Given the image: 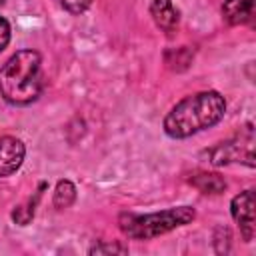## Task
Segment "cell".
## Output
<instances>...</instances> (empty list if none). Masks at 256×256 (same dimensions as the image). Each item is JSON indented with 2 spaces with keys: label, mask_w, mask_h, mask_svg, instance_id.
I'll list each match as a JSON object with an SVG mask.
<instances>
[{
  "label": "cell",
  "mask_w": 256,
  "mask_h": 256,
  "mask_svg": "<svg viewBox=\"0 0 256 256\" xmlns=\"http://www.w3.org/2000/svg\"><path fill=\"white\" fill-rule=\"evenodd\" d=\"M26 156V146L16 136H2L0 138V178L14 174Z\"/></svg>",
  "instance_id": "6"
},
{
  "label": "cell",
  "mask_w": 256,
  "mask_h": 256,
  "mask_svg": "<svg viewBox=\"0 0 256 256\" xmlns=\"http://www.w3.org/2000/svg\"><path fill=\"white\" fill-rule=\"evenodd\" d=\"M230 214L240 228L244 242H252L256 232V216H254V190H244L236 194L230 202Z\"/></svg>",
  "instance_id": "5"
},
{
  "label": "cell",
  "mask_w": 256,
  "mask_h": 256,
  "mask_svg": "<svg viewBox=\"0 0 256 256\" xmlns=\"http://www.w3.org/2000/svg\"><path fill=\"white\" fill-rule=\"evenodd\" d=\"M74 200H76V186L70 180H58V184L54 188V198H52L54 206L58 210H64V208L72 206Z\"/></svg>",
  "instance_id": "10"
},
{
  "label": "cell",
  "mask_w": 256,
  "mask_h": 256,
  "mask_svg": "<svg viewBox=\"0 0 256 256\" xmlns=\"http://www.w3.org/2000/svg\"><path fill=\"white\" fill-rule=\"evenodd\" d=\"M194 218H196V212L192 206H176V208H166V210L148 212V214L124 212L118 218V226L122 234L132 240H150L166 232H172L180 226H186Z\"/></svg>",
  "instance_id": "3"
},
{
  "label": "cell",
  "mask_w": 256,
  "mask_h": 256,
  "mask_svg": "<svg viewBox=\"0 0 256 256\" xmlns=\"http://www.w3.org/2000/svg\"><path fill=\"white\" fill-rule=\"evenodd\" d=\"M226 114V100L216 90H202L184 96L164 116V132L170 138L182 140L216 126Z\"/></svg>",
  "instance_id": "1"
},
{
  "label": "cell",
  "mask_w": 256,
  "mask_h": 256,
  "mask_svg": "<svg viewBox=\"0 0 256 256\" xmlns=\"http://www.w3.org/2000/svg\"><path fill=\"white\" fill-rule=\"evenodd\" d=\"M60 2V6L64 8V10H68L70 14H82V12H86L88 8H90V4H92V0H58Z\"/></svg>",
  "instance_id": "13"
},
{
  "label": "cell",
  "mask_w": 256,
  "mask_h": 256,
  "mask_svg": "<svg viewBox=\"0 0 256 256\" xmlns=\"http://www.w3.org/2000/svg\"><path fill=\"white\" fill-rule=\"evenodd\" d=\"M208 158H210V164H214V166L246 164L248 168H254V164H256L254 162V126L248 122L232 138L210 148Z\"/></svg>",
  "instance_id": "4"
},
{
  "label": "cell",
  "mask_w": 256,
  "mask_h": 256,
  "mask_svg": "<svg viewBox=\"0 0 256 256\" xmlns=\"http://www.w3.org/2000/svg\"><path fill=\"white\" fill-rule=\"evenodd\" d=\"M188 182L204 194H220L226 190V180L216 172H194Z\"/></svg>",
  "instance_id": "9"
},
{
  "label": "cell",
  "mask_w": 256,
  "mask_h": 256,
  "mask_svg": "<svg viewBox=\"0 0 256 256\" xmlns=\"http://www.w3.org/2000/svg\"><path fill=\"white\" fill-rule=\"evenodd\" d=\"M90 254H128V246L120 242H100L90 248Z\"/></svg>",
  "instance_id": "12"
},
{
  "label": "cell",
  "mask_w": 256,
  "mask_h": 256,
  "mask_svg": "<svg viewBox=\"0 0 256 256\" xmlns=\"http://www.w3.org/2000/svg\"><path fill=\"white\" fill-rule=\"evenodd\" d=\"M42 56L36 50H18L0 66V96L8 104H32L42 94Z\"/></svg>",
  "instance_id": "2"
},
{
  "label": "cell",
  "mask_w": 256,
  "mask_h": 256,
  "mask_svg": "<svg viewBox=\"0 0 256 256\" xmlns=\"http://www.w3.org/2000/svg\"><path fill=\"white\" fill-rule=\"evenodd\" d=\"M254 2L256 0H224L222 16L228 24H248L254 20Z\"/></svg>",
  "instance_id": "8"
},
{
  "label": "cell",
  "mask_w": 256,
  "mask_h": 256,
  "mask_svg": "<svg viewBox=\"0 0 256 256\" xmlns=\"http://www.w3.org/2000/svg\"><path fill=\"white\" fill-rule=\"evenodd\" d=\"M150 16L162 32L172 34V32L178 30L180 12H178V8L174 6L172 0H152L150 2Z\"/></svg>",
  "instance_id": "7"
},
{
  "label": "cell",
  "mask_w": 256,
  "mask_h": 256,
  "mask_svg": "<svg viewBox=\"0 0 256 256\" xmlns=\"http://www.w3.org/2000/svg\"><path fill=\"white\" fill-rule=\"evenodd\" d=\"M44 188H46V182H42V184H40V188H38V190H36V194H34V200L30 198L26 206H20V208H16V210L12 212L14 222H18L20 226H26V224L34 218V210H36L34 206L38 204V200H40V196H42V190H44Z\"/></svg>",
  "instance_id": "11"
},
{
  "label": "cell",
  "mask_w": 256,
  "mask_h": 256,
  "mask_svg": "<svg viewBox=\"0 0 256 256\" xmlns=\"http://www.w3.org/2000/svg\"><path fill=\"white\" fill-rule=\"evenodd\" d=\"M4 2H6V0H0V6H2V4H4Z\"/></svg>",
  "instance_id": "15"
},
{
  "label": "cell",
  "mask_w": 256,
  "mask_h": 256,
  "mask_svg": "<svg viewBox=\"0 0 256 256\" xmlns=\"http://www.w3.org/2000/svg\"><path fill=\"white\" fill-rule=\"evenodd\" d=\"M10 36H12V30H10V24L4 16H0V52L10 44Z\"/></svg>",
  "instance_id": "14"
}]
</instances>
